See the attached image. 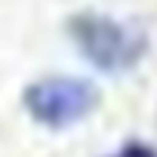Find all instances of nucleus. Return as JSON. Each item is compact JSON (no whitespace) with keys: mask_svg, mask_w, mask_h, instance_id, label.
<instances>
[{"mask_svg":"<svg viewBox=\"0 0 157 157\" xmlns=\"http://www.w3.org/2000/svg\"><path fill=\"white\" fill-rule=\"evenodd\" d=\"M68 34L74 46L80 49L90 65L108 74L129 71L142 62L148 52V34L123 19L105 16V13H77L68 22Z\"/></svg>","mask_w":157,"mask_h":157,"instance_id":"nucleus-1","label":"nucleus"},{"mask_svg":"<svg viewBox=\"0 0 157 157\" xmlns=\"http://www.w3.org/2000/svg\"><path fill=\"white\" fill-rule=\"evenodd\" d=\"M96 105H99V90L80 77H43L25 90L28 114L49 129L80 123L96 111Z\"/></svg>","mask_w":157,"mask_h":157,"instance_id":"nucleus-2","label":"nucleus"},{"mask_svg":"<svg viewBox=\"0 0 157 157\" xmlns=\"http://www.w3.org/2000/svg\"><path fill=\"white\" fill-rule=\"evenodd\" d=\"M111 157H157V151L148 148V145H142V142H129V145H123L120 151H114Z\"/></svg>","mask_w":157,"mask_h":157,"instance_id":"nucleus-3","label":"nucleus"}]
</instances>
